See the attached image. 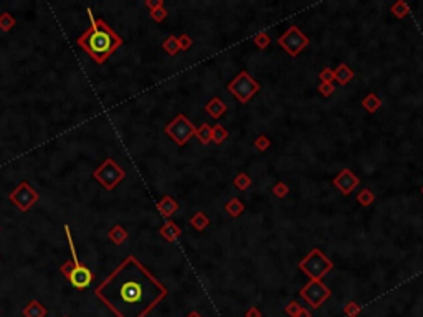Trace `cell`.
<instances>
[{
	"instance_id": "cell-1",
	"label": "cell",
	"mask_w": 423,
	"mask_h": 317,
	"mask_svg": "<svg viewBox=\"0 0 423 317\" xmlns=\"http://www.w3.org/2000/svg\"><path fill=\"white\" fill-rule=\"evenodd\" d=\"M95 293L119 317H144L166 298L167 288L131 254L98 286Z\"/></svg>"
},
{
	"instance_id": "cell-2",
	"label": "cell",
	"mask_w": 423,
	"mask_h": 317,
	"mask_svg": "<svg viewBox=\"0 0 423 317\" xmlns=\"http://www.w3.org/2000/svg\"><path fill=\"white\" fill-rule=\"evenodd\" d=\"M91 18V27L76 40L80 48L85 50V53L96 61L98 65H103L119 46L124 43V40L112 30L103 18H93V12L88 10Z\"/></svg>"
},
{
	"instance_id": "cell-3",
	"label": "cell",
	"mask_w": 423,
	"mask_h": 317,
	"mask_svg": "<svg viewBox=\"0 0 423 317\" xmlns=\"http://www.w3.org/2000/svg\"><path fill=\"white\" fill-rule=\"evenodd\" d=\"M63 230L66 233V238H68V245H70V251H71V261H65L63 264H61L60 271L63 276L68 278V281L73 284L76 289H86L88 286L91 284L95 274L91 273L90 268H86L85 264L80 263L78 254H76V249H75L73 236H71L70 225H65Z\"/></svg>"
},
{
	"instance_id": "cell-4",
	"label": "cell",
	"mask_w": 423,
	"mask_h": 317,
	"mask_svg": "<svg viewBox=\"0 0 423 317\" xmlns=\"http://www.w3.org/2000/svg\"><path fill=\"white\" fill-rule=\"evenodd\" d=\"M332 266V261L319 248H313L299 263V269L306 273L311 278V281H321L331 271Z\"/></svg>"
},
{
	"instance_id": "cell-5",
	"label": "cell",
	"mask_w": 423,
	"mask_h": 317,
	"mask_svg": "<svg viewBox=\"0 0 423 317\" xmlns=\"http://www.w3.org/2000/svg\"><path fill=\"white\" fill-rule=\"evenodd\" d=\"M228 91L233 95L240 103H248L258 91L261 90L260 83L251 78L248 71H241L235 76V80L228 83Z\"/></svg>"
},
{
	"instance_id": "cell-6",
	"label": "cell",
	"mask_w": 423,
	"mask_h": 317,
	"mask_svg": "<svg viewBox=\"0 0 423 317\" xmlns=\"http://www.w3.org/2000/svg\"><path fill=\"white\" fill-rule=\"evenodd\" d=\"M93 177H95L107 192H112L122 180H124L126 172L122 170V167H119V165L114 162V159H106L105 162L93 172Z\"/></svg>"
},
{
	"instance_id": "cell-7",
	"label": "cell",
	"mask_w": 423,
	"mask_h": 317,
	"mask_svg": "<svg viewBox=\"0 0 423 317\" xmlns=\"http://www.w3.org/2000/svg\"><path fill=\"white\" fill-rule=\"evenodd\" d=\"M164 132H166L177 145H185L195 136L197 127L189 121L185 114H179V116H175L172 121L167 124Z\"/></svg>"
},
{
	"instance_id": "cell-8",
	"label": "cell",
	"mask_w": 423,
	"mask_h": 317,
	"mask_svg": "<svg viewBox=\"0 0 423 317\" xmlns=\"http://www.w3.org/2000/svg\"><path fill=\"white\" fill-rule=\"evenodd\" d=\"M8 199L20 211L27 213L40 200V195L28 182H22V184H18L12 192H10Z\"/></svg>"
},
{
	"instance_id": "cell-9",
	"label": "cell",
	"mask_w": 423,
	"mask_h": 317,
	"mask_svg": "<svg viewBox=\"0 0 423 317\" xmlns=\"http://www.w3.org/2000/svg\"><path fill=\"white\" fill-rule=\"evenodd\" d=\"M278 45L290 56H298L309 45V38L298 27H290L285 32V35L280 36Z\"/></svg>"
},
{
	"instance_id": "cell-10",
	"label": "cell",
	"mask_w": 423,
	"mask_h": 317,
	"mask_svg": "<svg viewBox=\"0 0 423 317\" xmlns=\"http://www.w3.org/2000/svg\"><path fill=\"white\" fill-rule=\"evenodd\" d=\"M301 296L313 306V308L317 309L319 306L331 296V291H329L327 286H324L321 281H309L301 289Z\"/></svg>"
},
{
	"instance_id": "cell-11",
	"label": "cell",
	"mask_w": 423,
	"mask_h": 317,
	"mask_svg": "<svg viewBox=\"0 0 423 317\" xmlns=\"http://www.w3.org/2000/svg\"><path fill=\"white\" fill-rule=\"evenodd\" d=\"M332 184L342 195H350L359 187V177L350 169H342L336 177H334Z\"/></svg>"
},
{
	"instance_id": "cell-12",
	"label": "cell",
	"mask_w": 423,
	"mask_h": 317,
	"mask_svg": "<svg viewBox=\"0 0 423 317\" xmlns=\"http://www.w3.org/2000/svg\"><path fill=\"white\" fill-rule=\"evenodd\" d=\"M226 109H228L226 103L218 96L212 98V100L207 103V106H205V111H207L209 116H212L213 119H220L226 112Z\"/></svg>"
},
{
	"instance_id": "cell-13",
	"label": "cell",
	"mask_w": 423,
	"mask_h": 317,
	"mask_svg": "<svg viewBox=\"0 0 423 317\" xmlns=\"http://www.w3.org/2000/svg\"><path fill=\"white\" fill-rule=\"evenodd\" d=\"M159 235H161L166 241L174 243L180 235H182V230H180V226L177 225V223H174L172 220H167L161 226V230H159Z\"/></svg>"
},
{
	"instance_id": "cell-14",
	"label": "cell",
	"mask_w": 423,
	"mask_h": 317,
	"mask_svg": "<svg viewBox=\"0 0 423 317\" xmlns=\"http://www.w3.org/2000/svg\"><path fill=\"white\" fill-rule=\"evenodd\" d=\"M157 210H159V213H161L164 218H167V220H169V218L179 210V204L170 195H166V197H162V199L157 202Z\"/></svg>"
},
{
	"instance_id": "cell-15",
	"label": "cell",
	"mask_w": 423,
	"mask_h": 317,
	"mask_svg": "<svg viewBox=\"0 0 423 317\" xmlns=\"http://www.w3.org/2000/svg\"><path fill=\"white\" fill-rule=\"evenodd\" d=\"M352 80H354V70L345 63H340L337 68L334 70V81H337V85L344 86Z\"/></svg>"
},
{
	"instance_id": "cell-16",
	"label": "cell",
	"mask_w": 423,
	"mask_h": 317,
	"mask_svg": "<svg viewBox=\"0 0 423 317\" xmlns=\"http://www.w3.org/2000/svg\"><path fill=\"white\" fill-rule=\"evenodd\" d=\"M362 107L367 112L374 114V112H377L379 109L382 107V100L377 95H375V93H369V95L362 100Z\"/></svg>"
},
{
	"instance_id": "cell-17",
	"label": "cell",
	"mask_w": 423,
	"mask_h": 317,
	"mask_svg": "<svg viewBox=\"0 0 423 317\" xmlns=\"http://www.w3.org/2000/svg\"><path fill=\"white\" fill-rule=\"evenodd\" d=\"M107 238H109L114 245H122V243L127 240V231L122 225H114L109 231H107Z\"/></svg>"
},
{
	"instance_id": "cell-18",
	"label": "cell",
	"mask_w": 423,
	"mask_h": 317,
	"mask_svg": "<svg viewBox=\"0 0 423 317\" xmlns=\"http://www.w3.org/2000/svg\"><path fill=\"white\" fill-rule=\"evenodd\" d=\"M225 211L228 213V216L231 218H238L241 213L245 211V205L241 204L240 199H231L230 202L225 204Z\"/></svg>"
},
{
	"instance_id": "cell-19",
	"label": "cell",
	"mask_w": 423,
	"mask_h": 317,
	"mask_svg": "<svg viewBox=\"0 0 423 317\" xmlns=\"http://www.w3.org/2000/svg\"><path fill=\"white\" fill-rule=\"evenodd\" d=\"M190 225H192L197 231H204L205 228L210 225V218L205 215L204 211H197V213H194L192 218H190Z\"/></svg>"
},
{
	"instance_id": "cell-20",
	"label": "cell",
	"mask_w": 423,
	"mask_h": 317,
	"mask_svg": "<svg viewBox=\"0 0 423 317\" xmlns=\"http://www.w3.org/2000/svg\"><path fill=\"white\" fill-rule=\"evenodd\" d=\"M195 137L199 139V142H202L204 145H207L212 142V126L207 122L200 124L197 127V132H195Z\"/></svg>"
},
{
	"instance_id": "cell-21",
	"label": "cell",
	"mask_w": 423,
	"mask_h": 317,
	"mask_svg": "<svg viewBox=\"0 0 423 317\" xmlns=\"http://www.w3.org/2000/svg\"><path fill=\"white\" fill-rule=\"evenodd\" d=\"M23 314L27 317H45L46 316V309L43 308L38 301H32L27 308H25Z\"/></svg>"
},
{
	"instance_id": "cell-22",
	"label": "cell",
	"mask_w": 423,
	"mask_h": 317,
	"mask_svg": "<svg viewBox=\"0 0 423 317\" xmlns=\"http://www.w3.org/2000/svg\"><path fill=\"white\" fill-rule=\"evenodd\" d=\"M226 139H228V131H226L221 124H215V126L212 127V142L220 145V144H223Z\"/></svg>"
},
{
	"instance_id": "cell-23",
	"label": "cell",
	"mask_w": 423,
	"mask_h": 317,
	"mask_svg": "<svg viewBox=\"0 0 423 317\" xmlns=\"http://www.w3.org/2000/svg\"><path fill=\"white\" fill-rule=\"evenodd\" d=\"M162 48H164V51H166V53H169L170 56H175L180 51V46H179V38L177 36H174V35H170V36H167L166 40H164V43H162Z\"/></svg>"
},
{
	"instance_id": "cell-24",
	"label": "cell",
	"mask_w": 423,
	"mask_h": 317,
	"mask_svg": "<svg viewBox=\"0 0 423 317\" xmlns=\"http://www.w3.org/2000/svg\"><path fill=\"white\" fill-rule=\"evenodd\" d=\"M390 12L395 15L397 18H405L410 13V5L404 2V0H397V2L390 7Z\"/></svg>"
},
{
	"instance_id": "cell-25",
	"label": "cell",
	"mask_w": 423,
	"mask_h": 317,
	"mask_svg": "<svg viewBox=\"0 0 423 317\" xmlns=\"http://www.w3.org/2000/svg\"><path fill=\"white\" fill-rule=\"evenodd\" d=\"M233 185L236 187V190H240V192L248 190L251 187V177L248 174H245V172H240L233 179Z\"/></svg>"
},
{
	"instance_id": "cell-26",
	"label": "cell",
	"mask_w": 423,
	"mask_h": 317,
	"mask_svg": "<svg viewBox=\"0 0 423 317\" xmlns=\"http://www.w3.org/2000/svg\"><path fill=\"white\" fill-rule=\"evenodd\" d=\"M355 200H357V204H359V205H362V207H370V205L374 204L375 195L372 194V190L364 189V190H360L359 194H357V197H355Z\"/></svg>"
},
{
	"instance_id": "cell-27",
	"label": "cell",
	"mask_w": 423,
	"mask_h": 317,
	"mask_svg": "<svg viewBox=\"0 0 423 317\" xmlns=\"http://www.w3.org/2000/svg\"><path fill=\"white\" fill-rule=\"evenodd\" d=\"M13 27H15L13 15L8 13V12L0 13V30H2V32H10Z\"/></svg>"
},
{
	"instance_id": "cell-28",
	"label": "cell",
	"mask_w": 423,
	"mask_h": 317,
	"mask_svg": "<svg viewBox=\"0 0 423 317\" xmlns=\"http://www.w3.org/2000/svg\"><path fill=\"white\" fill-rule=\"evenodd\" d=\"M253 43H255L260 50H265L266 46L271 43V36L268 35L266 32H258V33L253 36Z\"/></svg>"
},
{
	"instance_id": "cell-29",
	"label": "cell",
	"mask_w": 423,
	"mask_h": 317,
	"mask_svg": "<svg viewBox=\"0 0 423 317\" xmlns=\"http://www.w3.org/2000/svg\"><path fill=\"white\" fill-rule=\"evenodd\" d=\"M271 194L276 197V199H285V197L290 194V187H288L285 182H278L276 185H273Z\"/></svg>"
},
{
	"instance_id": "cell-30",
	"label": "cell",
	"mask_w": 423,
	"mask_h": 317,
	"mask_svg": "<svg viewBox=\"0 0 423 317\" xmlns=\"http://www.w3.org/2000/svg\"><path fill=\"white\" fill-rule=\"evenodd\" d=\"M270 145H271V141L265 136V134H261V136H258L255 139V147L258 152H266V150L270 149Z\"/></svg>"
},
{
	"instance_id": "cell-31",
	"label": "cell",
	"mask_w": 423,
	"mask_h": 317,
	"mask_svg": "<svg viewBox=\"0 0 423 317\" xmlns=\"http://www.w3.org/2000/svg\"><path fill=\"white\" fill-rule=\"evenodd\" d=\"M167 15H169L167 8H166V7H161V8H157V10H152V12H151V18L154 20V22L161 23V22H164V20L167 18Z\"/></svg>"
},
{
	"instance_id": "cell-32",
	"label": "cell",
	"mask_w": 423,
	"mask_h": 317,
	"mask_svg": "<svg viewBox=\"0 0 423 317\" xmlns=\"http://www.w3.org/2000/svg\"><path fill=\"white\" fill-rule=\"evenodd\" d=\"M179 38V46H180V51H187L189 48H192L194 45V40L190 38V36L187 33H182L180 36H177Z\"/></svg>"
},
{
	"instance_id": "cell-33",
	"label": "cell",
	"mask_w": 423,
	"mask_h": 317,
	"mask_svg": "<svg viewBox=\"0 0 423 317\" xmlns=\"http://www.w3.org/2000/svg\"><path fill=\"white\" fill-rule=\"evenodd\" d=\"M317 91L321 93L324 98H329L334 93V83H321L317 88Z\"/></svg>"
},
{
	"instance_id": "cell-34",
	"label": "cell",
	"mask_w": 423,
	"mask_h": 317,
	"mask_svg": "<svg viewBox=\"0 0 423 317\" xmlns=\"http://www.w3.org/2000/svg\"><path fill=\"white\" fill-rule=\"evenodd\" d=\"M319 80H321V83H334V70L324 68L319 73Z\"/></svg>"
},
{
	"instance_id": "cell-35",
	"label": "cell",
	"mask_w": 423,
	"mask_h": 317,
	"mask_svg": "<svg viewBox=\"0 0 423 317\" xmlns=\"http://www.w3.org/2000/svg\"><path fill=\"white\" fill-rule=\"evenodd\" d=\"M144 3H146V7L151 10V12H152V10H157V8L164 7V2H162V0H146Z\"/></svg>"
},
{
	"instance_id": "cell-36",
	"label": "cell",
	"mask_w": 423,
	"mask_h": 317,
	"mask_svg": "<svg viewBox=\"0 0 423 317\" xmlns=\"http://www.w3.org/2000/svg\"><path fill=\"white\" fill-rule=\"evenodd\" d=\"M288 313L293 314V316H298V313H299L298 304H296V303H291V304H290V308H288Z\"/></svg>"
},
{
	"instance_id": "cell-37",
	"label": "cell",
	"mask_w": 423,
	"mask_h": 317,
	"mask_svg": "<svg viewBox=\"0 0 423 317\" xmlns=\"http://www.w3.org/2000/svg\"><path fill=\"white\" fill-rule=\"evenodd\" d=\"M347 311L349 314H354V313H357V306H354V304H350V306H347Z\"/></svg>"
},
{
	"instance_id": "cell-38",
	"label": "cell",
	"mask_w": 423,
	"mask_h": 317,
	"mask_svg": "<svg viewBox=\"0 0 423 317\" xmlns=\"http://www.w3.org/2000/svg\"><path fill=\"white\" fill-rule=\"evenodd\" d=\"M299 317H309V314H308V313H304V311H303V313L299 314Z\"/></svg>"
},
{
	"instance_id": "cell-39",
	"label": "cell",
	"mask_w": 423,
	"mask_h": 317,
	"mask_svg": "<svg viewBox=\"0 0 423 317\" xmlns=\"http://www.w3.org/2000/svg\"><path fill=\"white\" fill-rule=\"evenodd\" d=\"M189 317H200V316H199V314H197V313H192V314H190V316H189Z\"/></svg>"
},
{
	"instance_id": "cell-40",
	"label": "cell",
	"mask_w": 423,
	"mask_h": 317,
	"mask_svg": "<svg viewBox=\"0 0 423 317\" xmlns=\"http://www.w3.org/2000/svg\"><path fill=\"white\" fill-rule=\"evenodd\" d=\"M420 192H422V195H423V187H422V190H420Z\"/></svg>"
}]
</instances>
